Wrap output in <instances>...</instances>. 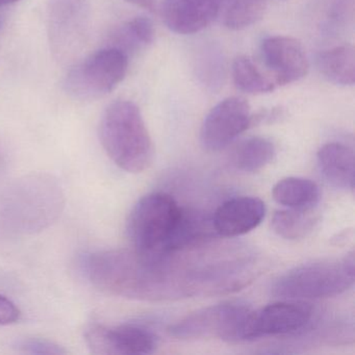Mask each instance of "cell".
<instances>
[{
    "label": "cell",
    "mask_w": 355,
    "mask_h": 355,
    "mask_svg": "<svg viewBox=\"0 0 355 355\" xmlns=\"http://www.w3.org/2000/svg\"><path fill=\"white\" fill-rule=\"evenodd\" d=\"M65 195L59 180L46 173L24 176L0 192V232L11 236L34 234L61 216Z\"/></svg>",
    "instance_id": "1"
},
{
    "label": "cell",
    "mask_w": 355,
    "mask_h": 355,
    "mask_svg": "<svg viewBox=\"0 0 355 355\" xmlns=\"http://www.w3.org/2000/svg\"><path fill=\"white\" fill-rule=\"evenodd\" d=\"M99 139L112 161L128 173H141L155 157L153 140L136 103L116 101L103 112Z\"/></svg>",
    "instance_id": "2"
},
{
    "label": "cell",
    "mask_w": 355,
    "mask_h": 355,
    "mask_svg": "<svg viewBox=\"0 0 355 355\" xmlns=\"http://www.w3.org/2000/svg\"><path fill=\"white\" fill-rule=\"evenodd\" d=\"M354 284V255L315 261L293 268L276 278L273 296L284 300L329 298L347 292Z\"/></svg>",
    "instance_id": "3"
},
{
    "label": "cell",
    "mask_w": 355,
    "mask_h": 355,
    "mask_svg": "<svg viewBox=\"0 0 355 355\" xmlns=\"http://www.w3.org/2000/svg\"><path fill=\"white\" fill-rule=\"evenodd\" d=\"M182 209L164 193H153L140 199L128 221V234L134 250L145 257L168 254Z\"/></svg>",
    "instance_id": "4"
},
{
    "label": "cell",
    "mask_w": 355,
    "mask_h": 355,
    "mask_svg": "<svg viewBox=\"0 0 355 355\" xmlns=\"http://www.w3.org/2000/svg\"><path fill=\"white\" fill-rule=\"evenodd\" d=\"M128 55L107 46L72 67L64 78L63 88L73 98L93 101L115 90L128 69Z\"/></svg>",
    "instance_id": "5"
},
{
    "label": "cell",
    "mask_w": 355,
    "mask_h": 355,
    "mask_svg": "<svg viewBox=\"0 0 355 355\" xmlns=\"http://www.w3.org/2000/svg\"><path fill=\"white\" fill-rule=\"evenodd\" d=\"M252 309L241 302H224L198 309L169 328L180 340L219 338L238 344L246 342V330Z\"/></svg>",
    "instance_id": "6"
},
{
    "label": "cell",
    "mask_w": 355,
    "mask_h": 355,
    "mask_svg": "<svg viewBox=\"0 0 355 355\" xmlns=\"http://www.w3.org/2000/svg\"><path fill=\"white\" fill-rule=\"evenodd\" d=\"M91 0H49L47 37L55 61H73L86 44Z\"/></svg>",
    "instance_id": "7"
},
{
    "label": "cell",
    "mask_w": 355,
    "mask_h": 355,
    "mask_svg": "<svg viewBox=\"0 0 355 355\" xmlns=\"http://www.w3.org/2000/svg\"><path fill=\"white\" fill-rule=\"evenodd\" d=\"M315 309L302 300H284L251 311L246 342L267 336H291L307 330Z\"/></svg>",
    "instance_id": "8"
},
{
    "label": "cell",
    "mask_w": 355,
    "mask_h": 355,
    "mask_svg": "<svg viewBox=\"0 0 355 355\" xmlns=\"http://www.w3.org/2000/svg\"><path fill=\"white\" fill-rule=\"evenodd\" d=\"M250 105L241 97H228L209 111L200 128V144L217 153L232 144L251 126Z\"/></svg>",
    "instance_id": "9"
},
{
    "label": "cell",
    "mask_w": 355,
    "mask_h": 355,
    "mask_svg": "<svg viewBox=\"0 0 355 355\" xmlns=\"http://www.w3.org/2000/svg\"><path fill=\"white\" fill-rule=\"evenodd\" d=\"M85 336L94 354H151L157 347V336L146 326L137 323L113 328L93 325Z\"/></svg>",
    "instance_id": "10"
},
{
    "label": "cell",
    "mask_w": 355,
    "mask_h": 355,
    "mask_svg": "<svg viewBox=\"0 0 355 355\" xmlns=\"http://www.w3.org/2000/svg\"><path fill=\"white\" fill-rule=\"evenodd\" d=\"M261 55L266 67L274 76L275 86H286L306 76L309 59L304 47L297 39L274 36L261 43Z\"/></svg>",
    "instance_id": "11"
},
{
    "label": "cell",
    "mask_w": 355,
    "mask_h": 355,
    "mask_svg": "<svg viewBox=\"0 0 355 355\" xmlns=\"http://www.w3.org/2000/svg\"><path fill=\"white\" fill-rule=\"evenodd\" d=\"M265 216L266 205L261 199L239 196L222 203L211 219L218 236L234 238L248 234L257 228Z\"/></svg>",
    "instance_id": "12"
},
{
    "label": "cell",
    "mask_w": 355,
    "mask_h": 355,
    "mask_svg": "<svg viewBox=\"0 0 355 355\" xmlns=\"http://www.w3.org/2000/svg\"><path fill=\"white\" fill-rule=\"evenodd\" d=\"M218 8L219 0H163L159 12L170 31L192 35L217 19Z\"/></svg>",
    "instance_id": "13"
},
{
    "label": "cell",
    "mask_w": 355,
    "mask_h": 355,
    "mask_svg": "<svg viewBox=\"0 0 355 355\" xmlns=\"http://www.w3.org/2000/svg\"><path fill=\"white\" fill-rule=\"evenodd\" d=\"M318 166L323 178L342 190L354 189V153L351 147L338 142L323 145L318 151Z\"/></svg>",
    "instance_id": "14"
},
{
    "label": "cell",
    "mask_w": 355,
    "mask_h": 355,
    "mask_svg": "<svg viewBox=\"0 0 355 355\" xmlns=\"http://www.w3.org/2000/svg\"><path fill=\"white\" fill-rule=\"evenodd\" d=\"M320 73L338 86H353L355 83V49L343 44L320 53L317 58Z\"/></svg>",
    "instance_id": "15"
},
{
    "label": "cell",
    "mask_w": 355,
    "mask_h": 355,
    "mask_svg": "<svg viewBox=\"0 0 355 355\" xmlns=\"http://www.w3.org/2000/svg\"><path fill=\"white\" fill-rule=\"evenodd\" d=\"M272 196L278 205L288 209H315L321 192L315 182L302 178H286L272 189Z\"/></svg>",
    "instance_id": "16"
},
{
    "label": "cell",
    "mask_w": 355,
    "mask_h": 355,
    "mask_svg": "<svg viewBox=\"0 0 355 355\" xmlns=\"http://www.w3.org/2000/svg\"><path fill=\"white\" fill-rule=\"evenodd\" d=\"M319 216L313 209H288L276 211L271 227L277 236L288 241L301 240L313 232L319 223Z\"/></svg>",
    "instance_id": "17"
},
{
    "label": "cell",
    "mask_w": 355,
    "mask_h": 355,
    "mask_svg": "<svg viewBox=\"0 0 355 355\" xmlns=\"http://www.w3.org/2000/svg\"><path fill=\"white\" fill-rule=\"evenodd\" d=\"M266 9L267 0H219L217 18L230 30H244L259 21Z\"/></svg>",
    "instance_id": "18"
},
{
    "label": "cell",
    "mask_w": 355,
    "mask_h": 355,
    "mask_svg": "<svg viewBox=\"0 0 355 355\" xmlns=\"http://www.w3.org/2000/svg\"><path fill=\"white\" fill-rule=\"evenodd\" d=\"M155 26L149 18L135 17L117 28L110 37L107 46L115 47L130 57L155 40Z\"/></svg>",
    "instance_id": "19"
},
{
    "label": "cell",
    "mask_w": 355,
    "mask_h": 355,
    "mask_svg": "<svg viewBox=\"0 0 355 355\" xmlns=\"http://www.w3.org/2000/svg\"><path fill=\"white\" fill-rule=\"evenodd\" d=\"M275 153V147L271 141L255 137L236 147L232 155V163L240 171L254 173L269 165Z\"/></svg>",
    "instance_id": "20"
},
{
    "label": "cell",
    "mask_w": 355,
    "mask_h": 355,
    "mask_svg": "<svg viewBox=\"0 0 355 355\" xmlns=\"http://www.w3.org/2000/svg\"><path fill=\"white\" fill-rule=\"evenodd\" d=\"M232 78L239 90L248 94H267L273 92L275 85L247 57H240L232 65Z\"/></svg>",
    "instance_id": "21"
},
{
    "label": "cell",
    "mask_w": 355,
    "mask_h": 355,
    "mask_svg": "<svg viewBox=\"0 0 355 355\" xmlns=\"http://www.w3.org/2000/svg\"><path fill=\"white\" fill-rule=\"evenodd\" d=\"M354 0H329L326 9V28L336 31L353 20Z\"/></svg>",
    "instance_id": "22"
},
{
    "label": "cell",
    "mask_w": 355,
    "mask_h": 355,
    "mask_svg": "<svg viewBox=\"0 0 355 355\" xmlns=\"http://www.w3.org/2000/svg\"><path fill=\"white\" fill-rule=\"evenodd\" d=\"M17 348L21 352L28 354H67V350H65L64 347L45 338H24L18 343Z\"/></svg>",
    "instance_id": "23"
},
{
    "label": "cell",
    "mask_w": 355,
    "mask_h": 355,
    "mask_svg": "<svg viewBox=\"0 0 355 355\" xmlns=\"http://www.w3.org/2000/svg\"><path fill=\"white\" fill-rule=\"evenodd\" d=\"M20 311L13 301L0 295V325H9L19 320Z\"/></svg>",
    "instance_id": "24"
},
{
    "label": "cell",
    "mask_w": 355,
    "mask_h": 355,
    "mask_svg": "<svg viewBox=\"0 0 355 355\" xmlns=\"http://www.w3.org/2000/svg\"><path fill=\"white\" fill-rule=\"evenodd\" d=\"M124 1L150 12H159V6L163 0H124Z\"/></svg>",
    "instance_id": "25"
},
{
    "label": "cell",
    "mask_w": 355,
    "mask_h": 355,
    "mask_svg": "<svg viewBox=\"0 0 355 355\" xmlns=\"http://www.w3.org/2000/svg\"><path fill=\"white\" fill-rule=\"evenodd\" d=\"M17 1H20V0H0V7L12 5V3H17Z\"/></svg>",
    "instance_id": "26"
},
{
    "label": "cell",
    "mask_w": 355,
    "mask_h": 355,
    "mask_svg": "<svg viewBox=\"0 0 355 355\" xmlns=\"http://www.w3.org/2000/svg\"><path fill=\"white\" fill-rule=\"evenodd\" d=\"M3 28V19L0 17V28Z\"/></svg>",
    "instance_id": "27"
}]
</instances>
